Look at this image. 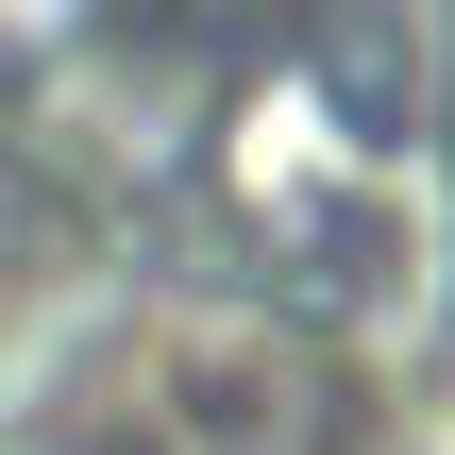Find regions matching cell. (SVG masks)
<instances>
[{
    "mask_svg": "<svg viewBox=\"0 0 455 455\" xmlns=\"http://www.w3.org/2000/svg\"><path fill=\"white\" fill-rule=\"evenodd\" d=\"M135 422H152L169 455H304L321 439V371H304L270 321H169Z\"/></svg>",
    "mask_w": 455,
    "mask_h": 455,
    "instance_id": "obj_1",
    "label": "cell"
}]
</instances>
